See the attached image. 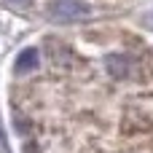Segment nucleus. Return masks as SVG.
Returning <instances> with one entry per match:
<instances>
[{"label":"nucleus","instance_id":"7ed1b4c3","mask_svg":"<svg viewBox=\"0 0 153 153\" xmlns=\"http://www.w3.org/2000/svg\"><path fill=\"white\" fill-rule=\"evenodd\" d=\"M5 3H11V5H24L27 0H5Z\"/></svg>","mask_w":153,"mask_h":153},{"label":"nucleus","instance_id":"f257e3e1","mask_svg":"<svg viewBox=\"0 0 153 153\" xmlns=\"http://www.w3.org/2000/svg\"><path fill=\"white\" fill-rule=\"evenodd\" d=\"M89 16H91V8L81 0H54L51 8H48V19L56 22V24L81 22V19H89Z\"/></svg>","mask_w":153,"mask_h":153},{"label":"nucleus","instance_id":"f03ea898","mask_svg":"<svg viewBox=\"0 0 153 153\" xmlns=\"http://www.w3.org/2000/svg\"><path fill=\"white\" fill-rule=\"evenodd\" d=\"M38 65H40V54H38V48H24V51L16 56V62H13V70H16L19 75H24V73H32V70H38Z\"/></svg>","mask_w":153,"mask_h":153}]
</instances>
